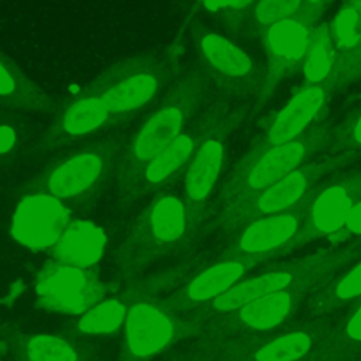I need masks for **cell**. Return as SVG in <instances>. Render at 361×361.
Instances as JSON below:
<instances>
[{"mask_svg": "<svg viewBox=\"0 0 361 361\" xmlns=\"http://www.w3.org/2000/svg\"><path fill=\"white\" fill-rule=\"evenodd\" d=\"M124 323L127 350L138 358L151 357L166 348L180 329L172 313L151 302L130 306Z\"/></svg>", "mask_w": 361, "mask_h": 361, "instance_id": "17", "label": "cell"}, {"mask_svg": "<svg viewBox=\"0 0 361 361\" xmlns=\"http://www.w3.org/2000/svg\"><path fill=\"white\" fill-rule=\"evenodd\" d=\"M360 78H361V44H360V48H358V51H357L355 59H354L353 66H351V71H350L348 83L351 85V83L357 82Z\"/></svg>", "mask_w": 361, "mask_h": 361, "instance_id": "36", "label": "cell"}, {"mask_svg": "<svg viewBox=\"0 0 361 361\" xmlns=\"http://www.w3.org/2000/svg\"><path fill=\"white\" fill-rule=\"evenodd\" d=\"M127 140L126 133H117L76 145L38 172L24 192H41L63 203L93 199L116 176Z\"/></svg>", "mask_w": 361, "mask_h": 361, "instance_id": "3", "label": "cell"}, {"mask_svg": "<svg viewBox=\"0 0 361 361\" xmlns=\"http://www.w3.org/2000/svg\"><path fill=\"white\" fill-rule=\"evenodd\" d=\"M25 351L30 361H78L73 347L63 338L51 334L30 338Z\"/></svg>", "mask_w": 361, "mask_h": 361, "instance_id": "28", "label": "cell"}, {"mask_svg": "<svg viewBox=\"0 0 361 361\" xmlns=\"http://www.w3.org/2000/svg\"><path fill=\"white\" fill-rule=\"evenodd\" d=\"M231 0H200V3L209 10V11H213V13H220L223 14L228 4H230Z\"/></svg>", "mask_w": 361, "mask_h": 361, "instance_id": "35", "label": "cell"}, {"mask_svg": "<svg viewBox=\"0 0 361 361\" xmlns=\"http://www.w3.org/2000/svg\"><path fill=\"white\" fill-rule=\"evenodd\" d=\"M337 90H340L337 82L302 85L281 110L262 123L247 151H261L293 141L326 121Z\"/></svg>", "mask_w": 361, "mask_h": 361, "instance_id": "10", "label": "cell"}, {"mask_svg": "<svg viewBox=\"0 0 361 361\" xmlns=\"http://www.w3.org/2000/svg\"><path fill=\"white\" fill-rule=\"evenodd\" d=\"M128 307L120 299H107L99 302L79 320V330L89 334H104L114 331L123 322H126Z\"/></svg>", "mask_w": 361, "mask_h": 361, "instance_id": "26", "label": "cell"}, {"mask_svg": "<svg viewBox=\"0 0 361 361\" xmlns=\"http://www.w3.org/2000/svg\"><path fill=\"white\" fill-rule=\"evenodd\" d=\"M183 47L172 45L126 58L104 69L86 87L94 94L113 127L126 123L158 100L183 72Z\"/></svg>", "mask_w": 361, "mask_h": 361, "instance_id": "1", "label": "cell"}, {"mask_svg": "<svg viewBox=\"0 0 361 361\" xmlns=\"http://www.w3.org/2000/svg\"><path fill=\"white\" fill-rule=\"evenodd\" d=\"M309 199L310 196L289 210L258 217L244 224L224 257L265 261L305 244L303 230Z\"/></svg>", "mask_w": 361, "mask_h": 361, "instance_id": "11", "label": "cell"}, {"mask_svg": "<svg viewBox=\"0 0 361 361\" xmlns=\"http://www.w3.org/2000/svg\"><path fill=\"white\" fill-rule=\"evenodd\" d=\"M307 289H290L269 293L237 309L241 324L254 330H269L282 323L300 302Z\"/></svg>", "mask_w": 361, "mask_h": 361, "instance_id": "22", "label": "cell"}, {"mask_svg": "<svg viewBox=\"0 0 361 361\" xmlns=\"http://www.w3.org/2000/svg\"><path fill=\"white\" fill-rule=\"evenodd\" d=\"M353 237H361V199L350 209L343 227L329 240L331 243H343Z\"/></svg>", "mask_w": 361, "mask_h": 361, "instance_id": "31", "label": "cell"}, {"mask_svg": "<svg viewBox=\"0 0 361 361\" xmlns=\"http://www.w3.org/2000/svg\"><path fill=\"white\" fill-rule=\"evenodd\" d=\"M24 138V130L14 116L0 110V162L13 157Z\"/></svg>", "mask_w": 361, "mask_h": 361, "instance_id": "30", "label": "cell"}, {"mask_svg": "<svg viewBox=\"0 0 361 361\" xmlns=\"http://www.w3.org/2000/svg\"><path fill=\"white\" fill-rule=\"evenodd\" d=\"M326 154H340L353 161L361 158V93L348 100L333 134Z\"/></svg>", "mask_w": 361, "mask_h": 361, "instance_id": "25", "label": "cell"}, {"mask_svg": "<svg viewBox=\"0 0 361 361\" xmlns=\"http://www.w3.org/2000/svg\"><path fill=\"white\" fill-rule=\"evenodd\" d=\"M104 231L89 220H72L51 247L54 261L87 268L96 264L106 245Z\"/></svg>", "mask_w": 361, "mask_h": 361, "instance_id": "19", "label": "cell"}, {"mask_svg": "<svg viewBox=\"0 0 361 361\" xmlns=\"http://www.w3.org/2000/svg\"><path fill=\"white\" fill-rule=\"evenodd\" d=\"M361 199V171L331 175L310 195L303 240L330 238L344 224L357 200Z\"/></svg>", "mask_w": 361, "mask_h": 361, "instance_id": "14", "label": "cell"}, {"mask_svg": "<svg viewBox=\"0 0 361 361\" xmlns=\"http://www.w3.org/2000/svg\"><path fill=\"white\" fill-rule=\"evenodd\" d=\"M333 0H303V18L317 25Z\"/></svg>", "mask_w": 361, "mask_h": 361, "instance_id": "33", "label": "cell"}, {"mask_svg": "<svg viewBox=\"0 0 361 361\" xmlns=\"http://www.w3.org/2000/svg\"><path fill=\"white\" fill-rule=\"evenodd\" d=\"M210 82L197 68L182 72L158 99L141 126L128 135L116 173L118 190L159 152L168 148L188 127L209 96Z\"/></svg>", "mask_w": 361, "mask_h": 361, "instance_id": "2", "label": "cell"}, {"mask_svg": "<svg viewBox=\"0 0 361 361\" xmlns=\"http://www.w3.org/2000/svg\"><path fill=\"white\" fill-rule=\"evenodd\" d=\"M358 257H361V240L274 267L259 275L237 282L223 295L213 299L212 306L219 312H230L269 293L309 289L317 282L330 278Z\"/></svg>", "mask_w": 361, "mask_h": 361, "instance_id": "7", "label": "cell"}, {"mask_svg": "<svg viewBox=\"0 0 361 361\" xmlns=\"http://www.w3.org/2000/svg\"><path fill=\"white\" fill-rule=\"evenodd\" d=\"M192 228L182 196L155 193L137 219L121 252L124 265H142L179 244Z\"/></svg>", "mask_w": 361, "mask_h": 361, "instance_id": "9", "label": "cell"}, {"mask_svg": "<svg viewBox=\"0 0 361 361\" xmlns=\"http://www.w3.org/2000/svg\"><path fill=\"white\" fill-rule=\"evenodd\" d=\"M314 27L302 17H293L275 23L264 31L261 39L267 65L257 106L264 104L274 94L278 85L302 66Z\"/></svg>", "mask_w": 361, "mask_h": 361, "instance_id": "13", "label": "cell"}, {"mask_svg": "<svg viewBox=\"0 0 361 361\" xmlns=\"http://www.w3.org/2000/svg\"><path fill=\"white\" fill-rule=\"evenodd\" d=\"M255 0H231L227 10L221 14L230 31H234L243 16L248 11Z\"/></svg>", "mask_w": 361, "mask_h": 361, "instance_id": "32", "label": "cell"}, {"mask_svg": "<svg viewBox=\"0 0 361 361\" xmlns=\"http://www.w3.org/2000/svg\"><path fill=\"white\" fill-rule=\"evenodd\" d=\"M35 293L44 309L83 314L102 302L107 286L87 268L49 261L37 275Z\"/></svg>", "mask_w": 361, "mask_h": 361, "instance_id": "12", "label": "cell"}, {"mask_svg": "<svg viewBox=\"0 0 361 361\" xmlns=\"http://www.w3.org/2000/svg\"><path fill=\"white\" fill-rule=\"evenodd\" d=\"M312 347V336L307 331H293L276 337L259 347L252 361H298Z\"/></svg>", "mask_w": 361, "mask_h": 361, "instance_id": "27", "label": "cell"}, {"mask_svg": "<svg viewBox=\"0 0 361 361\" xmlns=\"http://www.w3.org/2000/svg\"><path fill=\"white\" fill-rule=\"evenodd\" d=\"M357 296H361V259L334 282L326 298L322 300V305L324 309H333Z\"/></svg>", "mask_w": 361, "mask_h": 361, "instance_id": "29", "label": "cell"}, {"mask_svg": "<svg viewBox=\"0 0 361 361\" xmlns=\"http://www.w3.org/2000/svg\"><path fill=\"white\" fill-rule=\"evenodd\" d=\"M345 338L350 343H361V305L357 307L354 314L345 324Z\"/></svg>", "mask_w": 361, "mask_h": 361, "instance_id": "34", "label": "cell"}, {"mask_svg": "<svg viewBox=\"0 0 361 361\" xmlns=\"http://www.w3.org/2000/svg\"><path fill=\"white\" fill-rule=\"evenodd\" d=\"M259 259L252 258H223L210 268L200 272L185 290V298L200 303L213 300L228 290L251 268L258 265Z\"/></svg>", "mask_w": 361, "mask_h": 361, "instance_id": "21", "label": "cell"}, {"mask_svg": "<svg viewBox=\"0 0 361 361\" xmlns=\"http://www.w3.org/2000/svg\"><path fill=\"white\" fill-rule=\"evenodd\" d=\"M300 69L302 85L337 82L340 86L337 55L329 32V23H319L314 27Z\"/></svg>", "mask_w": 361, "mask_h": 361, "instance_id": "23", "label": "cell"}, {"mask_svg": "<svg viewBox=\"0 0 361 361\" xmlns=\"http://www.w3.org/2000/svg\"><path fill=\"white\" fill-rule=\"evenodd\" d=\"M71 221L63 202L41 192H27L16 207L11 234L27 248L45 250L59 240Z\"/></svg>", "mask_w": 361, "mask_h": 361, "instance_id": "15", "label": "cell"}, {"mask_svg": "<svg viewBox=\"0 0 361 361\" xmlns=\"http://www.w3.org/2000/svg\"><path fill=\"white\" fill-rule=\"evenodd\" d=\"M250 106L220 99L197 120V145L183 175L182 199L192 228L200 221L224 166L230 137L248 114Z\"/></svg>", "mask_w": 361, "mask_h": 361, "instance_id": "4", "label": "cell"}, {"mask_svg": "<svg viewBox=\"0 0 361 361\" xmlns=\"http://www.w3.org/2000/svg\"><path fill=\"white\" fill-rule=\"evenodd\" d=\"M329 32L337 55L340 87L344 89L350 86V71L361 44V0H347L329 21Z\"/></svg>", "mask_w": 361, "mask_h": 361, "instance_id": "20", "label": "cell"}, {"mask_svg": "<svg viewBox=\"0 0 361 361\" xmlns=\"http://www.w3.org/2000/svg\"><path fill=\"white\" fill-rule=\"evenodd\" d=\"M354 162L340 154H320L262 192L223 207L221 221L231 228L264 216L289 210L303 202L327 178Z\"/></svg>", "mask_w": 361, "mask_h": 361, "instance_id": "8", "label": "cell"}, {"mask_svg": "<svg viewBox=\"0 0 361 361\" xmlns=\"http://www.w3.org/2000/svg\"><path fill=\"white\" fill-rule=\"evenodd\" d=\"M0 106L17 111L51 113L52 99L0 48Z\"/></svg>", "mask_w": 361, "mask_h": 361, "instance_id": "18", "label": "cell"}, {"mask_svg": "<svg viewBox=\"0 0 361 361\" xmlns=\"http://www.w3.org/2000/svg\"><path fill=\"white\" fill-rule=\"evenodd\" d=\"M293 17L303 18V0H255L233 32L261 38L269 25Z\"/></svg>", "mask_w": 361, "mask_h": 361, "instance_id": "24", "label": "cell"}, {"mask_svg": "<svg viewBox=\"0 0 361 361\" xmlns=\"http://www.w3.org/2000/svg\"><path fill=\"white\" fill-rule=\"evenodd\" d=\"M197 121L190 124L168 148L155 155L121 190L123 200L133 203L151 193H158L183 178L197 145Z\"/></svg>", "mask_w": 361, "mask_h": 361, "instance_id": "16", "label": "cell"}, {"mask_svg": "<svg viewBox=\"0 0 361 361\" xmlns=\"http://www.w3.org/2000/svg\"><path fill=\"white\" fill-rule=\"evenodd\" d=\"M333 123L323 121L305 135L261 151H247L221 188L223 207L248 199L274 185L300 165L323 154L331 140Z\"/></svg>", "mask_w": 361, "mask_h": 361, "instance_id": "5", "label": "cell"}, {"mask_svg": "<svg viewBox=\"0 0 361 361\" xmlns=\"http://www.w3.org/2000/svg\"><path fill=\"white\" fill-rule=\"evenodd\" d=\"M189 37L197 68L217 87L223 99L238 104H257L264 85V69L237 42L193 18Z\"/></svg>", "mask_w": 361, "mask_h": 361, "instance_id": "6", "label": "cell"}]
</instances>
